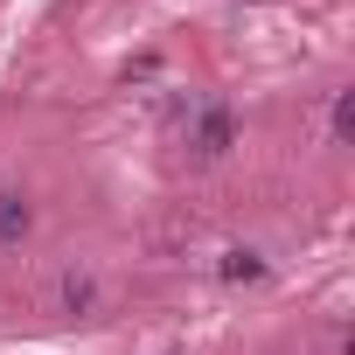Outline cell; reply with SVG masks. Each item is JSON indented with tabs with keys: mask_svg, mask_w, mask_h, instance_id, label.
Wrapping results in <instances>:
<instances>
[{
	"mask_svg": "<svg viewBox=\"0 0 355 355\" xmlns=\"http://www.w3.org/2000/svg\"><path fill=\"white\" fill-rule=\"evenodd\" d=\"M189 146H196V160H223V153L237 146V119H230V105H202Z\"/></svg>",
	"mask_w": 355,
	"mask_h": 355,
	"instance_id": "6da1fadb",
	"label": "cell"
},
{
	"mask_svg": "<svg viewBox=\"0 0 355 355\" xmlns=\"http://www.w3.org/2000/svg\"><path fill=\"white\" fill-rule=\"evenodd\" d=\"M28 223H35V216H28V202H21L15 189H0V251L21 244V237H28Z\"/></svg>",
	"mask_w": 355,
	"mask_h": 355,
	"instance_id": "7a4b0ae2",
	"label": "cell"
},
{
	"mask_svg": "<svg viewBox=\"0 0 355 355\" xmlns=\"http://www.w3.org/2000/svg\"><path fill=\"white\" fill-rule=\"evenodd\" d=\"M223 279H265V258L258 251H230L223 258Z\"/></svg>",
	"mask_w": 355,
	"mask_h": 355,
	"instance_id": "3957f363",
	"label": "cell"
},
{
	"mask_svg": "<svg viewBox=\"0 0 355 355\" xmlns=\"http://www.w3.org/2000/svg\"><path fill=\"white\" fill-rule=\"evenodd\" d=\"M63 306H70V313L91 306V279H84V272H63Z\"/></svg>",
	"mask_w": 355,
	"mask_h": 355,
	"instance_id": "277c9868",
	"label": "cell"
},
{
	"mask_svg": "<svg viewBox=\"0 0 355 355\" xmlns=\"http://www.w3.org/2000/svg\"><path fill=\"white\" fill-rule=\"evenodd\" d=\"M355 132V91H334V139Z\"/></svg>",
	"mask_w": 355,
	"mask_h": 355,
	"instance_id": "5b68a950",
	"label": "cell"
}]
</instances>
